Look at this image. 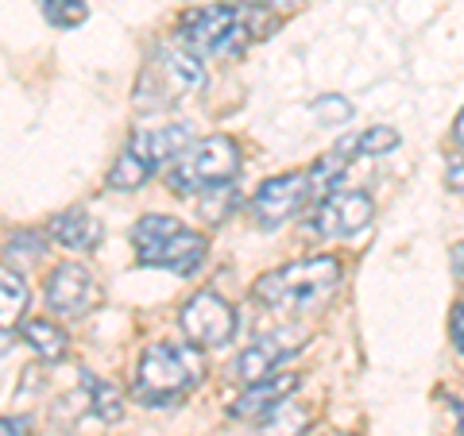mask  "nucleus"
Listing matches in <instances>:
<instances>
[{"label": "nucleus", "instance_id": "obj_3", "mask_svg": "<svg viewBox=\"0 0 464 436\" xmlns=\"http://www.w3.org/2000/svg\"><path fill=\"white\" fill-rule=\"evenodd\" d=\"M206 379V355L198 344H151L140 355L132 394L143 405H167Z\"/></svg>", "mask_w": 464, "mask_h": 436}, {"label": "nucleus", "instance_id": "obj_13", "mask_svg": "<svg viewBox=\"0 0 464 436\" xmlns=\"http://www.w3.org/2000/svg\"><path fill=\"white\" fill-rule=\"evenodd\" d=\"M298 386V374H267V379H259V383H248V390L228 405V413L232 417H264L271 405H279L283 398H290V390Z\"/></svg>", "mask_w": 464, "mask_h": 436}, {"label": "nucleus", "instance_id": "obj_6", "mask_svg": "<svg viewBox=\"0 0 464 436\" xmlns=\"http://www.w3.org/2000/svg\"><path fill=\"white\" fill-rule=\"evenodd\" d=\"M322 201L314 185V174L310 170H298V174H279V178H267L264 185L256 190L252 197V216L259 228H279L295 216L306 201Z\"/></svg>", "mask_w": 464, "mask_h": 436}, {"label": "nucleus", "instance_id": "obj_14", "mask_svg": "<svg viewBox=\"0 0 464 436\" xmlns=\"http://www.w3.org/2000/svg\"><path fill=\"white\" fill-rule=\"evenodd\" d=\"M51 236L63 247H70V251H97L105 228H101V221H93L85 209H66L51 221Z\"/></svg>", "mask_w": 464, "mask_h": 436}, {"label": "nucleus", "instance_id": "obj_29", "mask_svg": "<svg viewBox=\"0 0 464 436\" xmlns=\"http://www.w3.org/2000/svg\"><path fill=\"white\" fill-rule=\"evenodd\" d=\"M271 8H295V5H302V0H267Z\"/></svg>", "mask_w": 464, "mask_h": 436}, {"label": "nucleus", "instance_id": "obj_16", "mask_svg": "<svg viewBox=\"0 0 464 436\" xmlns=\"http://www.w3.org/2000/svg\"><path fill=\"white\" fill-rule=\"evenodd\" d=\"M310 421H314L310 405L283 398L279 405H271L264 413V421H259V436H306Z\"/></svg>", "mask_w": 464, "mask_h": 436}, {"label": "nucleus", "instance_id": "obj_15", "mask_svg": "<svg viewBox=\"0 0 464 436\" xmlns=\"http://www.w3.org/2000/svg\"><path fill=\"white\" fill-rule=\"evenodd\" d=\"M27 309V282L20 279V270L0 267V355L12 347L16 336V321Z\"/></svg>", "mask_w": 464, "mask_h": 436}, {"label": "nucleus", "instance_id": "obj_2", "mask_svg": "<svg viewBox=\"0 0 464 436\" xmlns=\"http://www.w3.org/2000/svg\"><path fill=\"white\" fill-rule=\"evenodd\" d=\"M337 286H341V263L333 255H314L264 274L252 294L275 313H314L337 294Z\"/></svg>", "mask_w": 464, "mask_h": 436}, {"label": "nucleus", "instance_id": "obj_5", "mask_svg": "<svg viewBox=\"0 0 464 436\" xmlns=\"http://www.w3.org/2000/svg\"><path fill=\"white\" fill-rule=\"evenodd\" d=\"M240 170V151L228 136H209L201 143H190L170 166V190L190 197V194H206V190H221L237 178Z\"/></svg>", "mask_w": 464, "mask_h": 436}, {"label": "nucleus", "instance_id": "obj_25", "mask_svg": "<svg viewBox=\"0 0 464 436\" xmlns=\"http://www.w3.org/2000/svg\"><path fill=\"white\" fill-rule=\"evenodd\" d=\"M449 332H453V344H457L460 352H464V305H460V309L453 313V321H449Z\"/></svg>", "mask_w": 464, "mask_h": 436}, {"label": "nucleus", "instance_id": "obj_4", "mask_svg": "<svg viewBox=\"0 0 464 436\" xmlns=\"http://www.w3.org/2000/svg\"><path fill=\"white\" fill-rule=\"evenodd\" d=\"M132 243L136 259L148 267H167L179 274H190L201 259H206V236L194 228H186L182 221L163 213H148L132 224Z\"/></svg>", "mask_w": 464, "mask_h": 436}, {"label": "nucleus", "instance_id": "obj_22", "mask_svg": "<svg viewBox=\"0 0 464 436\" xmlns=\"http://www.w3.org/2000/svg\"><path fill=\"white\" fill-rule=\"evenodd\" d=\"M314 116H317V120H322L325 128H333V124H348V120H353V105H348L344 97L329 93V97H322V100H314Z\"/></svg>", "mask_w": 464, "mask_h": 436}, {"label": "nucleus", "instance_id": "obj_18", "mask_svg": "<svg viewBox=\"0 0 464 436\" xmlns=\"http://www.w3.org/2000/svg\"><path fill=\"white\" fill-rule=\"evenodd\" d=\"M78 379L85 383V394H90V413H93L97 421L112 425V421H121V417H124V394H121V390H116L112 383L93 379L90 371H82Z\"/></svg>", "mask_w": 464, "mask_h": 436}, {"label": "nucleus", "instance_id": "obj_8", "mask_svg": "<svg viewBox=\"0 0 464 436\" xmlns=\"http://www.w3.org/2000/svg\"><path fill=\"white\" fill-rule=\"evenodd\" d=\"M182 332L190 336L194 344H206V347H225L232 344V332H237V313L232 305L213 294V289H201L190 301L182 305Z\"/></svg>", "mask_w": 464, "mask_h": 436}, {"label": "nucleus", "instance_id": "obj_20", "mask_svg": "<svg viewBox=\"0 0 464 436\" xmlns=\"http://www.w3.org/2000/svg\"><path fill=\"white\" fill-rule=\"evenodd\" d=\"M47 251V240H43V232H16V236H8L5 243V255L12 267H27V263H39V255Z\"/></svg>", "mask_w": 464, "mask_h": 436}, {"label": "nucleus", "instance_id": "obj_11", "mask_svg": "<svg viewBox=\"0 0 464 436\" xmlns=\"http://www.w3.org/2000/svg\"><path fill=\"white\" fill-rule=\"evenodd\" d=\"M151 78H159V90L163 93H174V100H182L186 93H198L201 85H206V66H201V58L186 51L182 43H174V47L159 51Z\"/></svg>", "mask_w": 464, "mask_h": 436}, {"label": "nucleus", "instance_id": "obj_1", "mask_svg": "<svg viewBox=\"0 0 464 436\" xmlns=\"http://www.w3.org/2000/svg\"><path fill=\"white\" fill-rule=\"evenodd\" d=\"M275 20L259 5H198L179 24V43L198 58L240 54L244 43L267 39Z\"/></svg>", "mask_w": 464, "mask_h": 436}, {"label": "nucleus", "instance_id": "obj_17", "mask_svg": "<svg viewBox=\"0 0 464 436\" xmlns=\"http://www.w3.org/2000/svg\"><path fill=\"white\" fill-rule=\"evenodd\" d=\"M24 344H32V352L43 355V359H66L70 352V336L63 328H58L54 321H47V317H35V321H24Z\"/></svg>", "mask_w": 464, "mask_h": 436}, {"label": "nucleus", "instance_id": "obj_9", "mask_svg": "<svg viewBox=\"0 0 464 436\" xmlns=\"http://www.w3.org/2000/svg\"><path fill=\"white\" fill-rule=\"evenodd\" d=\"M97 301V282L82 263H58L47 279V305L63 317H85Z\"/></svg>", "mask_w": 464, "mask_h": 436}, {"label": "nucleus", "instance_id": "obj_23", "mask_svg": "<svg viewBox=\"0 0 464 436\" xmlns=\"http://www.w3.org/2000/svg\"><path fill=\"white\" fill-rule=\"evenodd\" d=\"M445 182H449V190L464 194V155H449V166H445Z\"/></svg>", "mask_w": 464, "mask_h": 436}, {"label": "nucleus", "instance_id": "obj_28", "mask_svg": "<svg viewBox=\"0 0 464 436\" xmlns=\"http://www.w3.org/2000/svg\"><path fill=\"white\" fill-rule=\"evenodd\" d=\"M453 413H457V432L464 436V402H453Z\"/></svg>", "mask_w": 464, "mask_h": 436}, {"label": "nucleus", "instance_id": "obj_12", "mask_svg": "<svg viewBox=\"0 0 464 436\" xmlns=\"http://www.w3.org/2000/svg\"><path fill=\"white\" fill-rule=\"evenodd\" d=\"M186 147H190V128L186 124H163V128H143V132H136L132 139H128L124 151H132L143 170L155 174L159 166H167L170 158H179Z\"/></svg>", "mask_w": 464, "mask_h": 436}, {"label": "nucleus", "instance_id": "obj_27", "mask_svg": "<svg viewBox=\"0 0 464 436\" xmlns=\"http://www.w3.org/2000/svg\"><path fill=\"white\" fill-rule=\"evenodd\" d=\"M453 139H457V143H464V109H460V116H457V124H453Z\"/></svg>", "mask_w": 464, "mask_h": 436}, {"label": "nucleus", "instance_id": "obj_30", "mask_svg": "<svg viewBox=\"0 0 464 436\" xmlns=\"http://www.w3.org/2000/svg\"><path fill=\"white\" fill-rule=\"evenodd\" d=\"M333 436H344V432H333Z\"/></svg>", "mask_w": 464, "mask_h": 436}, {"label": "nucleus", "instance_id": "obj_24", "mask_svg": "<svg viewBox=\"0 0 464 436\" xmlns=\"http://www.w3.org/2000/svg\"><path fill=\"white\" fill-rule=\"evenodd\" d=\"M27 417H0V436H27Z\"/></svg>", "mask_w": 464, "mask_h": 436}, {"label": "nucleus", "instance_id": "obj_19", "mask_svg": "<svg viewBox=\"0 0 464 436\" xmlns=\"http://www.w3.org/2000/svg\"><path fill=\"white\" fill-rule=\"evenodd\" d=\"M399 147V132L395 128H368V132H360V136H348L341 143V155L344 151H356V155H387V151H395Z\"/></svg>", "mask_w": 464, "mask_h": 436}, {"label": "nucleus", "instance_id": "obj_10", "mask_svg": "<svg viewBox=\"0 0 464 436\" xmlns=\"http://www.w3.org/2000/svg\"><path fill=\"white\" fill-rule=\"evenodd\" d=\"M298 347H302V332L275 328V332H267V336H259V340H252L248 347H244L240 359H237V374L244 383H259V379H267V374H275V367L295 355Z\"/></svg>", "mask_w": 464, "mask_h": 436}, {"label": "nucleus", "instance_id": "obj_26", "mask_svg": "<svg viewBox=\"0 0 464 436\" xmlns=\"http://www.w3.org/2000/svg\"><path fill=\"white\" fill-rule=\"evenodd\" d=\"M453 270H457V279L464 282V243L453 247Z\"/></svg>", "mask_w": 464, "mask_h": 436}, {"label": "nucleus", "instance_id": "obj_21", "mask_svg": "<svg viewBox=\"0 0 464 436\" xmlns=\"http://www.w3.org/2000/svg\"><path fill=\"white\" fill-rule=\"evenodd\" d=\"M43 16L54 27H78L85 20V0H39Z\"/></svg>", "mask_w": 464, "mask_h": 436}, {"label": "nucleus", "instance_id": "obj_7", "mask_svg": "<svg viewBox=\"0 0 464 436\" xmlns=\"http://www.w3.org/2000/svg\"><path fill=\"white\" fill-rule=\"evenodd\" d=\"M375 216V205L364 190H329L310 216L314 236H356Z\"/></svg>", "mask_w": 464, "mask_h": 436}]
</instances>
